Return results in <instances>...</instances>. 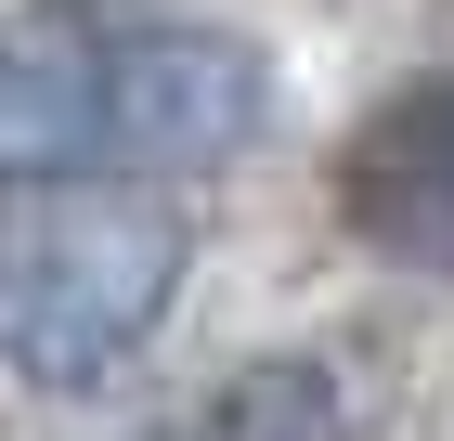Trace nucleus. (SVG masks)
<instances>
[{
	"mask_svg": "<svg viewBox=\"0 0 454 441\" xmlns=\"http://www.w3.org/2000/svg\"><path fill=\"white\" fill-rule=\"evenodd\" d=\"M260 130H273V66L234 27H13L0 39V195L221 169Z\"/></svg>",
	"mask_w": 454,
	"mask_h": 441,
	"instance_id": "nucleus-1",
	"label": "nucleus"
},
{
	"mask_svg": "<svg viewBox=\"0 0 454 441\" xmlns=\"http://www.w3.org/2000/svg\"><path fill=\"white\" fill-rule=\"evenodd\" d=\"M182 208L156 182H27L0 195V376L91 390L182 299Z\"/></svg>",
	"mask_w": 454,
	"mask_h": 441,
	"instance_id": "nucleus-2",
	"label": "nucleus"
},
{
	"mask_svg": "<svg viewBox=\"0 0 454 441\" xmlns=\"http://www.w3.org/2000/svg\"><path fill=\"white\" fill-rule=\"evenodd\" d=\"M338 221H350L364 260L454 286V66L364 104V130L338 143Z\"/></svg>",
	"mask_w": 454,
	"mask_h": 441,
	"instance_id": "nucleus-3",
	"label": "nucleus"
},
{
	"mask_svg": "<svg viewBox=\"0 0 454 441\" xmlns=\"http://www.w3.org/2000/svg\"><path fill=\"white\" fill-rule=\"evenodd\" d=\"M182 441H350V403H338V376L312 364V350H273V364H247L208 390V415Z\"/></svg>",
	"mask_w": 454,
	"mask_h": 441,
	"instance_id": "nucleus-4",
	"label": "nucleus"
}]
</instances>
